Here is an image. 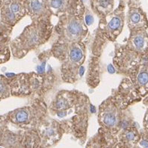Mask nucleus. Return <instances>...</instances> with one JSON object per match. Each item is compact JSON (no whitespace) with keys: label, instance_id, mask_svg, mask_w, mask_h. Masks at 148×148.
I'll return each mask as SVG.
<instances>
[{"label":"nucleus","instance_id":"nucleus-1","mask_svg":"<svg viewBox=\"0 0 148 148\" xmlns=\"http://www.w3.org/2000/svg\"><path fill=\"white\" fill-rule=\"evenodd\" d=\"M130 43L134 51L139 53H145L148 51V36L145 29L134 31Z\"/></svg>","mask_w":148,"mask_h":148},{"label":"nucleus","instance_id":"nucleus-2","mask_svg":"<svg viewBox=\"0 0 148 148\" xmlns=\"http://www.w3.org/2000/svg\"><path fill=\"white\" fill-rule=\"evenodd\" d=\"M135 81L140 92L143 96L146 95L148 92V57L144 58V62L139 67Z\"/></svg>","mask_w":148,"mask_h":148},{"label":"nucleus","instance_id":"nucleus-3","mask_svg":"<svg viewBox=\"0 0 148 148\" xmlns=\"http://www.w3.org/2000/svg\"><path fill=\"white\" fill-rule=\"evenodd\" d=\"M145 15L138 10H132L129 15V26L133 31L145 29L147 27Z\"/></svg>","mask_w":148,"mask_h":148},{"label":"nucleus","instance_id":"nucleus-4","mask_svg":"<svg viewBox=\"0 0 148 148\" xmlns=\"http://www.w3.org/2000/svg\"><path fill=\"white\" fill-rule=\"evenodd\" d=\"M67 33L72 37H78L83 32V24L79 21H73L69 23L67 27Z\"/></svg>","mask_w":148,"mask_h":148},{"label":"nucleus","instance_id":"nucleus-5","mask_svg":"<svg viewBox=\"0 0 148 148\" xmlns=\"http://www.w3.org/2000/svg\"><path fill=\"white\" fill-rule=\"evenodd\" d=\"M104 123L108 127H113L118 123V116L116 111L110 110L104 114L103 116Z\"/></svg>","mask_w":148,"mask_h":148},{"label":"nucleus","instance_id":"nucleus-6","mask_svg":"<svg viewBox=\"0 0 148 148\" xmlns=\"http://www.w3.org/2000/svg\"><path fill=\"white\" fill-rule=\"evenodd\" d=\"M28 117L29 112H27V111L25 109H21L13 112L11 116V120L15 123H24L27 121Z\"/></svg>","mask_w":148,"mask_h":148},{"label":"nucleus","instance_id":"nucleus-7","mask_svg":"<svg viewBox=\"0 0 148 148\" xmlns=\"http://www.w3.org/2000/svg\"><path fill=\"white\" fill-rule=\"evenodd\" d=\"M123 136L126 142H137L140 140V135L135 129L126 130Z\"/></svg>","mask_w":148,"mask_h":148},{"label":"nucleus","instance_id":"nucleus-8","mask_svg":"<svg viewBox=\"0 0 148 148\" xmlns=\"http://www.w3.org/2000/svg\"><path fill=\"white\" fill-rule=\"evenodd\" d=\"M38 33L39 32L36 30H30V33H28L26 37V42L29 46H33L40 42V36L38 35Z\"/></svg>","mask_w":148,"mask_h":148},{"label":"nucleus","instance_id":"nucleus-9","mask_svg":"<svg viewBox=\"0 0 148 148\" xmlns=\"http://www.w3.org/2000/svg\"><path fill=\"white\" fill-rule=\"evenodd\" d=\"M83 51L80 48L76 47H74L71 49L70 53H69V57L71 59L73 62H79L82 58H83Z\"/></svg>","mask_w":148,"mask_h":148},{"label":"nucleus","instance_id":"nucleus-10","mask_svg":"<svg viewBox=\"0 0 148 148\" xmlns=\"http://www.w3.org/2000/svg\"><path fill=\"white\" fill-rule=\"evenodd\" d=\"M122 19H121L120 17H113L112 20L109 23L108 27L111 30H116L122 26Z\"/></svg>","mask_w":148,"mask_h":148},{"label":"nucleus","instance_id":"nucleus-11","mask_svg":"<svg viewBox=\"0 0 148 148\" xmlns=\"http://www.w3.org/2000/svg\"><path fill=\"white\" fill-rule=\"evenodd\" d=\"M30 8L33 13H40L42 10V4L38 0H32L30 2Z\"/></svg>","mask_w":148,"mask_h":148},{"label":"nucleus","instance_id":"nucleus-12","mask_svg":"<svg viewBox=\"0 0 148 148\" xmlns=\"http://www.w3.org/2000/svg\"><path fill=\"white\" fill-rule=\"evenodd\" d=\"M50 5L54 9H60L64 5V0H51Z\"/></svg>","mask_w":148,"mask_h":148},{"label":"nucleus","instance_id":"nucleus-13","mask_svg":"<svg viewBox=\"0 0 148 148\" xmlns=\"http://www.w3.org/2000/svg\"><path fill=\"white\" fill-rule=\"evenodd\" d=\"M56 107L57 108L60 109H65L68 107V102L67 99H60L58 100L56 102Z\"/></svg>","mask_w":148,"mask_h":148},{"label":"nucleus","instance_id":"nucleus-14","mask_svg":"<svg viewBox=\"0 0 148 148\" xmlns=\"http://www.w3.org/2000/svg\"><path fill=\"white\" fill-rule=\"evenodd\" d=\"M140 145L142 147H148V131L147 130L146 135H144L141 139V142H140Z\"/></svg>","mask_w":148,"mask_h":148},{"label":"nucleus","instance_id":"nucleus-15","mask_svg":"<svg viewBox=\"0 0 148 148\" xmlns=\"http://www.w3.org/2000/svg\"><path fill=\"white\" fill-rule=\"evenodd\" d=\"M10 9L11 10V11H13L15 14L18 13L20 11V5L16 3V2H13V3L11 4V5L9 7Z\"/></svg>","mask_w":148,"mask_h":148},{"label":"nucleus","instance_id":"nucleus-16","mask_svg":"<svg viewBox=\"0 0 148 148\" xmlns=\"http://www.w3.org/2000/svg\"><path fill=\"white\" fill-rule=\"evenodd\" d=\"M110 3V0H100V5L103 8H107Z\"/></svg>","mask_w":148,"mask_h":148},{"label":"nucleus","instance_id":"nucleus-17","mask_svg":"<svg viewBox=\"0 0 148 148\" xmlns=\"http://www.w3.org/2000/svg\"><path fill=\"white\" fill-rule=\"evenodd\" d=\"M145 127L146 128V130L148 131V109L147 111L145 117Z\"/></svg>","mask_w":148,"mask_h":148}]
</instances>
